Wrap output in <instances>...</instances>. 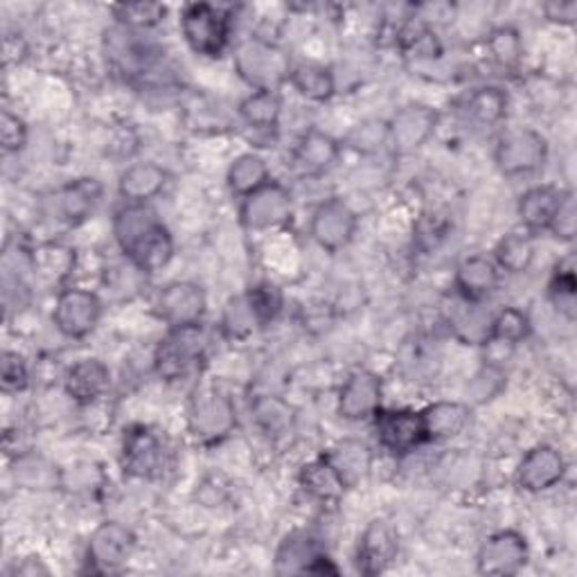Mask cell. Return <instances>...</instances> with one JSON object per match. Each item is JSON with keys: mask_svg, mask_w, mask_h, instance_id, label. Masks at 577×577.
Instances as JSON below:
<instances>
[{"mask_svg": "<svg viewBox=\"0 0 577 577\" xmlns=\"http://www.w3.org/2000/svg\"><path fill=\"white\" fill-rule=\"evenodd\" d=\"M113 235L122 253L140 273H154L170 264L174 242L170 231L144 203H129L115 212Z\"/></svg>", "mask_w": 577, "mask_h": 577, "instance_id": "6da1fadb", "label": "cell"}, {"mask_svg": "<svg viewBox=\"0 0 577 577\" xmlns=\"http://www.w3.org/2000/svg\"><path fill=\"white\" fill-rule=\"evenodd\" d=\"M181 32L188 45L201 57H222L231 39V19L224 10L192 3L181 12Z\"/></svg>", "mask_w": 577, "mask_h": 577, "instance_id": "7a4b0ae2", "label": "cell"}, {"mask_svg": "<svg viewBox=\"0 0 577 577\" xmlns=\"http://www.w3.org/2000/svg\"><path fill=\"white\" fill-rule=\"evenodd\" d=\"M205 354V336L196 325L172 327L156 350V371L168 382H179L199 371Z\"/></svg>", "mask_w": 577, "mask_h": 577, "instance_id": "3957f363", "label": "cell"}, {"mask_svg": "<svg viewBox=\"0 0 577 577\" xmlns=\"http://www.w3.org/2000/svg\"><path fill=\"white\" fill-rule=\"evenodd\" d=\"M546 156V138L530 126L505 129L496 142V165L508 176L537 172L544 165Z\"/></svg>", "mask_w": 577, "mask_h": 577, "instance_id": "277c9868", "label": "cell"}, {"mask_svg": "<svg viewBox=\"0 0 577 577\" xmlns=\"http://www.w3.org/2000/svg\"><path fill=\"white\" fill-rule=\"evenodd\" d=\"M235 65L240 75L253 84L257 91H273L275 84L288 80V61L286 57L271 43L262 39H251L240 45Z\"/></svg>", "mask_w": 577, "mask_h": 577, "instance_id": "5b68a950", "label": "cell"}, {"mask_svg": "<svg viewBox=\"0 0 577 577\" xmlns=\"http://www.w3.org/2000/svg\"><path fill=\"white\" fill-rule=\"evenodd\" d=\"M235 406L226 395L216 391L194 395L190 406V431L196 441L220 443L235 428Z\"/></svg>", "mask_w": 577, "mask_h": 577, "instance_id": "8992f818", "label": "cell"}, {"mask_svg": "<svg viewBox=\"0 0 577 577\" xmlns=\"http://www.w3.org/2000/svg\"><path fill=\"white\" fill-rule=\"evenodd\" d=\"M102 318V301L87 288H63L57 296L52 323L68 338L89 336Z\"/></svg>", "mask_w": 577, "mask_h": 577, "instance_id": "52a82bcc", "label": "cell"}, {"mask_svg": "<svg viewBox=\"0 0 577 577\" xmlns=\"http://www.w3.org/2000/svg\"><path fill=\"white\" fill-rule=\"evenodd\" d=\"M375 431L379 445L395 456L411 454L424 443H428L422 413L408 408H379L375 413Z\"/></svg>", "mask_w": 577, "mask_h": 577, "instance_id": "ba28073f", "label": "cell"}, {"mask_svg": "<svg viewBox=\"0 0 577 577\" xmlns=\"http://www.w3.org/2000/svg\"><path fill=\"white\" fill-rule=\"evenodd\" d=\"M356 226H358V220H356L354 210L343 199L332 196L314 210L310 231H312L314 242L321 249H325L330 253H338L341 249H345L352 242Z\"/></svg>", "mask_w": 577, "mask_h": 577, "instance_id": "9c48e42d", "label": "cell"}, {"mask_svg": "<svg viewBox=\"0 0 577 577\" xmlns=\"http://www.w3.org/2000/svg\"><path fill=\"white\" fill-rule=\"evenodd\" d=\"M242 224L249 231H271L288 222L292 216V194L280 183L269 181L264 188L244 196Z\"/></svg>", "mask_w": 577, "mask_h": 577, "instance_id": "30bf717a", "label": "cell"}, {"mask_svg": "<svg viewBox=\"0 0 577 577\" xmlns=\"http://www.w3.org/2000/svg\"><path fill=\"white\" fill-rule=\"evenodd\" d=\"M165 454L163 443L150 426L135 424L124 433L122 467L129 476L154 478L163 472Z\"/></svg>", "mask_w": 577, "mask_h": 577, "instance_id": "8fae6325", "label": "cell"}, {"mask_svg": "<svg viewBox=\"0 0 577 577\" xmlns=\"http://www.w3.org/2000/svg\"><path fill=\"white\" fill-rule=\"evenodd\" d=\"M275 570L286 573H314V575H338V568L321 550L318 541L307 533H292L284 537L275 555Z\"/></svg>", "mask_w": 577, "mask_h": 577, "instance_id": "7c38bea8", "label": "cell"}, {"mask_svg": "<svg viewBox=\"0 0 577 577\" xmlns=\"http://www.w3.org/2000/svg\"><path fill=\"white\" fill-rule=\"evenodd\" d=\"M388 142L397 154H413L422 144L436 133L438 113L424 104H408L395 113V118L386 124Z\"/></svg>", "mask_w": 577, "mask_h": 577, "instance_id": "4fadbf2b", "label": "cell"}, {"mask_svg": "<svg viewBox=\"0 0 577 577\" xmlns=\"http://www.w3.org/2000/svg\"><path fill=\"white\" fill-rule=\"evenodd\" d=\"M528 561V544L515 530H500L478 550V570L485 575H515Z\"/></svg>", "mask_w": 577, "mask_h": 577, "instance_id": "5bb4252c", "label": "cell"}, {"mask_svg": "<svg viewBox=\"0 0 577 577\" xmlns=\"http://www.w3.org/2000/svg\"><path fill=\"white\" fill-rule=\"evenodd\" d=\"M382 408V379L371 371H354L338 393V413L350 422L375 417Z\"/></svg>", "mask_w": 577, "mask_h": 577, "instance_id": "9a60e30c", "label": "cell"}, {"mask_svg": "<svg viewBox=\"0 0 577 577\" xmlns=\"http://www.w3.org/2000/svg\"><path fill=\"white\" fill-rule=\"evenodd\" d=\"M156 307L170 327L196 325L205 312V296L194 282H172L161 292Z\"/></svg>", "mask_w": 577, "mask_h": 577, "instance_id": "2e32d148", "label": "cell"}, {"mask_svg": "<svg viewBox=\"0 0 577 577\" xmlns=\"http://www.w3.org/2000/svg\"><path fill=\"white\" fill-rule=\"evenodd\" d=\"M133 548H135L133 533L118 522H107L93 533L89 541V564L98 573L113 570L131 557Z\"/></svg>", "mask_w": 577, "mask_h": 577, "instance_id": "e0dca14e", "label": "cell"}, {"mask_svg": "<svg viewBox=\"0 0 577 577\" xmlns=\"http://www.w3.org/2000/svg\"><path fill=\"white\" fill-rule=\"evenodd\" d=\"M399 550V537L395 528L386 522H373L358 541L356 564L364 575H379L384 573Z\"/></svg>", "mask_w": 577, "mask_h": 577, "instance_id": "ac0fdd59", "label": "cell"}, {"mask_svg": "<svg viewBox=\"0 0 577 577\" xmlns=\"http://www.w3.org/2000/svg\"><path fill=\"white\" fill-rule=\"evenodd\" d=\"M566 474V463L561 454L550 445H539L526 454L519 465L517 483L524 492L537 494L555 487Z\"/></svg>", "mask_w": 577, "mask_h": 577, "instance_id": "d6986e66", "label": "cell"}, {"mask_svg": "<svg viewBox=\"0 0 577 577\" xmlns=\"http://www.w3.org/2000/svg\"><path fill=\"white\" fill-rule=\"evenodd\" d=\"M454 282L465 303H480L496 292L500 269L485 255H472L458 264Z\"/></svg>", "mask_w": 577, "mask_h": 577, "instance_id": "ffe728a7", "label": "cell"}, {"mask_svg": "<svg viewBox=\"0 0 577 577\" xmlns=\"http://www.w3.org/2000/svg\"><path fill=\"white\" fill-rule=\"evenodd\" d=\"M111 384V373L100 358H84L65 375V393L78 404L87 406L98 402Z\"/></svg>", "mask_w": 577, "mask_h": 577, "instance_id": "44dd1931", "label": "cell"}, {"mask_svg": "<svg viewBox=\"0 0 577 577\" xmlns=\"http://www.w3.org/2000/svg\"><path fill=\"white\" fill-rule=\"evenodd\" d=\"M338 159V144L323 131H307L294 152V168L305 176H318L327 172Z\"/></svg>", "mask_w": 577, "mask_h": 577, "instance_id": "7402d4cb", "label": "cell"}, {"mask_svg": "<svg viewBox=\"0 0 577 577\" xmlns=\"http://www.w3.org/2000/svg\"><path fill=\"white\" fill-rule=\"evenodd\" d=\"M561 199H564V190H557L553 185L530 188L519 201V216L526 231L530 233L550 231V224L559 210Z\"/></svg>", "mask_w": 577, "mask_h": 577, "instance_id": "603a6c76", "label": "cell"}, {"mask_svg": "<svg viewBox=\"0 0 577 577\" xmlns=\"http://www.w3.org/2000/svg\"><path fill=\"white\" fill-rule=\"evenodd\" d=\"M168 183V172L156 163H135L126 168L120 176L118 190L129 203H148L163 192Z\"/></svg>", "mask_w": 577, "mask_h": 577, "instance_id": "cb8c5ba5", "label": "cell"}, {"mask_svg": "<svg viewBox=\"0 0 577 577\" xmlns=\"http://www.w3.org/2000/svg\"><path fill=\"white\" fill-rule=\"evenodd\" d=\"M422 422L428 443L449 441L460 436L469 424V408L460 402H438L422 411Z\"/></svg>", "mask_w": 577, "mask_h": 577, "instance_id": "d4e9b609", "label": "cell"}, {"mask_svg": "<svg viewBox=\"0 0 577 577\" xmlns=\"http://www.w3.org/2000/svg\"><path fill=\"white\" fill-rule=\"evenodd\" d=\"M102 196V188L93 179H78L61 188L59 192V212L65 222L80 224L93 214Z\"/></svg>", "mask_w": 577, "mask_h": 577, "instance_id": "484cf974", "label": "cell"}, {"mask_svg": "<svg viewBox=\"0 0 577 577\" xmlns=\"http://www.w3.org/2000/svg\"><path fill=\"white\" fill-rule=\"evenodd\" d=\"M301 485L321 500H334L347 489L345 480L327 456H321L301 469Z\"/></svg>", "mask_w": 577, "mask_h": 577, "instance_id": "4316f807", "label": "cell"}, {"mask_svg": "<svg viewBox=\"0 0 577 577\" xmlns=\"http://www.w3.org/2000/svg\"><path fill=\"white\" fill-rule=\"evenodd\" d=\"M288 82L292 87L307 100L312 102H327L334 91H336V82L334 75L318 63H301L288 70Z\"/></svg>", "mask_w": 577, "mask_h": 577, "instance_id": "83f0119b", "label": "cell"}, {"mask_svg": "<svg viewBox=\"0 0 577 577\" xmlns=\"http://www.w3.org/2000/svg\"><path fill=\"white\" fill-rule=\"evenodd\" d=\"M327 458L332 460V465L336 467V472L341 474V478L345 480L347 487L354 485L358 478H364L373 463L371 449L356 441L341 443Z\"/></svg>", "mask_w": 577, "mask_h": 577, "instance_id": "f1b7e54d", "label": "cell"}, {"mask_svg": "<svg viewBox=\"0 0 577 577\" xmlns=\"http://www.w3.org/2000/svg\"><path fill=\"white\" fill-rule=\"evenodd\" d=\"M269 181V168L257 154H242L229 170V188L240 196L253 194Z\"/></svg>", "mask_w": 577, "mask_h": 577, "instance_id": "f546056e", "label": "cell"}, {"mask_svg": "<svg viewBox=\"0 0 577 577\" xmlns=\"http://www.w3.org/2000/svg\"><path fill=\"white\" fill-rule=\"evenodd\" d=\"M535 260V242L528 233L505 235L496 246V264L508 273H524Z\"/></svg>", "mask_w": 577, "mask_h": 577, "instance_id": "4dcf8cb0", "label": "cell"}, {"mask_svg": "<svg viewBox=\"0 0 577 577\" xmlns=\"http://www.w3.org/2000/svg\"><path fill=\"white\" fill-rule=\"evenodd\" d=\"M530 334V321L528 316L517 310V307H508L498 312L492 321H489V330H487V338L485 343H503V345H517L522 343L526 336Z\"/></svg>", "mask_w": 577, "mask_h": 577, "instance_id": "1f68e13d", "label": "cell"}, {"mask_svg": "<svg viewBox=\"0 0 577 577\" xmlns=\"http://www.w3.org/2000/svg\"><path fill=\"white\" fill-rule=\"evenodd\" d=\"M240 113H242V118L246 120L249 126L273 129L280 120L282 102H280L275 91H255L242 102Z\"/></svg>", "mask_w": 577, "mask_h": 577, "instance_id": "d6a6232c", "label": "cell"}, {"mask_svg": "<svg viewBox=\"0 0 577 577\" xmlns=\"http://www.w3.org/2000/svg\"><path fill=\"white\" fill-rule=\"evenodd\" d=\"M467 113L480 124H498L508 113V95L500 89H478L467 98Z\"/></svg>", "mask_w": 577, "mask_h": 577, "instance_id": "836d02e7", "label": "cell"}, {"mask_svg": "<svg viewBox=\"0 0 577 577\" xmlns=\"http://www.w3.org/2000/svg\"><path fill=\"white\" fill-rule=\"evenodd\" d=\"M487 50L494 63L500 68H515L522 61L524 45L519 39V32L513 28H498L487 39Z\"/></svg>", "mask_w": 577, "mask_h": 577, "instance_id": "e575fe53", "label": "cell"}, {"mask_svg": "<svg viewBox=\"0 0 577 577\" xmlns=\"http://www.w3.org/2000/svg\"><path fill=\"white\" fill-rule=\"evenodd\" d=\"M113 14L122 26L131 30H150L165 19L168 10L159 3H122L113 6Z\"/></svg>", "mask_w": 577, "mask_h": 577, "instance_id": "d590c367", "label": "cell"}, {"mask_svg": "<svg viewBox=\"0 0 577 577\" xmlns=\"http://www.w3.org/2000/svg\"><path fill=\"white\" fill-rule=\"evenodd\" d=\"M34 271L48 280H61L72 271V264H75V255H72L70 249H63L59 244H50L43 246L39 251H34L32 257Z\"/></svg>", "mask_w": 577, "mask_h": 577, "instance_id": "8d00e7d4", "label": "cell"}, {"mask_svg": "<svg viewBox=\"0 0 577 577\" xmlns=\"http://www.w3.org/2000/svg\"><path fill=\"white\" fill-rule=\"evenodd\" d=\"M399 43L406 52H411L413 57H422V59H436L443 52L441 41L424 23H408L399 32Z\"/></svg>", "mask_w": 577, "mask_h": 577, "instance_id": "74e56055", "label": "cell"}, {"mask_svg": "<svg viewBox=\"0 0 577 577\" xmlns=\"http://www.w3.org/2000/svg\"><path fill=\"white\" fill-rule=\"evenodd\" d=\"M260 325L246 296L233 298L224 312V332L231 338H244Z\"/></svg>", "mask_w": 577, "mask_h": 577, "instance_id": "f35d334b", "label": "cell"}, {"mask_svg": "<svg viewBox=\"0 0 577 577\" xmlns=\"http://www.w3.org/2000/svg\"><path fill=\"white\" fill-rule=\"evenodd\" d=\"M246 298H249L260 325L271 323L282 310V294H280V288L271 282L255 284L251 292L246 294Z\"/></svg>", "mask_w": 577, "mask_h": 577, "instance_id": "ab89813d", "label": "cell"}, {"mask_svg": "<svg viewBox=\"0 0 577 577\" xmlns=\"http://www.w3.org/2000/svg\"><path fill=\"white\" fill-rule=\"evenodd\" d=\"M255 417L269 433H277L292 424V411L275 397H262L255 404Z\"/></svg>", "mask_w": 577, "mask_h": 577, "instance_id": "60d3db41", "label": "cell"}, {"mask_svg": "<svg viewBox=\"0 0 577 577\" xmlns=\"http://www.w3.org/2000/svg\"><path fill=\"white\" fill-rule=\"evenodd\" d=\"M0 140H3L6 154L21 152L26 148V142H28L26 122L14 113L3 111V118H0Z\"/></svg>", "mask_w": 577, "mask_h": 577, "instance_id": "b9f144b4", "label": "cell"}, {"mask_svg": "<svg viewBox=\"0 0 577 577\" xmlns=\"http://www.w3.org/2000/svg\"><path fill=\"white\" fill-rule=\"evenodd\" d=\"M550 294L553 298L557 301V305L561 310H568L566 314L573 316V303H575V273H573V266H570V260H568V266L559 264L555 275H553V282H550Z\"/></svg>", "mask_w": 577, "mask_h": 577, "instance_id": "7bdbcfd3", "label": "cell"}, {"mask_svg": "<svg viewBox=\"0 0 577 577\" xmlns=\"http://www.w3.org/2000/svg\"><path fill=\"white\" fill-rule=\"evenodd\" d=\"M0 379H3L6 391H21L28 384V366L21 354L3 352L0 361Z\"/></svg>", "mask_w": 577, "mask_h": 577, "instance_id": "ee69618b", "label": "cell"}, {"mask_svg": "<svg viewBox=\"0 0 577 577\" xmlns=\"http://www.w3.org/2000/svg\"><path fill=\"white\" fill-rule=\"evenodd\" d=\"M550 233L559 240H573L575 237V199L570 192H564V199L559 203V210L550 224Z\"/></svg>", "mask_w": 577, "mask_h": 577, "instance_id": "f6af8a7d", "label": "cell"}, {"mask_svg": "<svg viewBox=\"0 0 577 577\" xmlns=\"http://www.w3.org/2000/svg\"><path fill=\"white\" fill-rule=\"evenodd\" d=\"M546 17L553 21V23H561V26H573L575 23V17H577V3H573V0H568V3H548L544 8Z\"/></svg>", "mask_w": 577, "mask_h": 577, "instance_id": "bcb514c9", "label": "cell"}, {"mask_svg": "<svg viewBox=\"0 0 577 577\" xmlns=\"http://www.w3.org/2000/svg\"><path fill=\"white\" fill-rule=\"evenodd\" d=\"M14 573H17V575H26V577H37V575H48L50 570H48L39 559L30 557V559H23V561L14 568Z\"/></svg>", "mask_w": 577, "mask_h": 577, "instance_id": "7dc6e473", "label": "cell"}]
</instances>
